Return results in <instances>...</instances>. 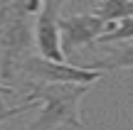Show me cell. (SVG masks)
<instances>
[{"label": "cell", "mask_w": 133, "mask_h": 130, "mask_svg": "<svg viewBox=\"0 0 133 130\" xmlns=\"http://www.w3.org/2000/svg\"><path fill=\"white\" fill-rule=\"evenodd\" d=\"M106 20L94 12H81V15H69L59 17V32H62V49L64 54H74L79 47H91L99 42V37L106 32Z\"/></svg>", "instance_id": "cell-5"}, {"label": "cell", "mask_w": 133, "mask_h": 130, "mask_svg": "<svg viewBox=\"0 0 133 130\" xmlns=\"http://www.w3.org/2000/svg\"><path fill=\"white\" fill-rule=\"evenodd\" d=\"M39 10V0L0 3V81L5 86H10L22 54L35 44V17Z\"/></svg>", "instance_id": "cell-1"}, {"label": "cell", "mask_w": 133, "mask_h": 130, "mask_svg": "<svg viewBox=\"0 0 133 130\" xmlns=\"http://www.w3.org/2000/svg\"><path fill=\"white\" fill-rule=\"evenodd\" d=\"M15 93V88H10V86H5L3 81H0V98H10Z\"/></svg>", "instance_id": "cell-9"}, {"label": "cell", "mask_w": 133, "mask_h": 130, "mask_svg": "<svg viewBox=\"0 0 133 130\" xmlns=\"http://www.w3.org/2000/svg\"><path fill=\"white\" fill-rule=\"evenodd\" d=\"M64 0H42V10L35 17V47L39 57L49 62L64 64L66 54L62 49V32H59V12Z\"/></svg>", "instance_id": "cell-4"}, {"label": "cell", "mask_w": 133, "mask_h": 130, "mask_svg": "<svg viewBox=\"0 0 133 130\" xmlns=\"http://www.w3.org/2000/svg\"><path fill=\"white\" fill-rule=\"evenodd\" d=\"M17 71L32 76L37 83H76V86H91L99 79H104L101 71H91L79 64H59L49 62L44 57H25L20 62Z\"/></svg>", "instance_id": "cell-3"}, {"label": "cell", "mask_w": 133, "mask_h": 130, "mask_svg": "<svg viewBox=\"0 0 133 130\" xmlns=\"http://www.w3.org/2000/svg\"><path fill=\"white\" fill-rule=\"evenodd\" d=\"M3 101H5V98H0V125H3L5 120H10V118L20 116V113H25V111H30V108H35V106L39 103L37 98H30V96H27V101H25L22 106H15V108H5V106H3Z\"/></svg>", "instance_id": "cell-8"}, {"label": "cell", "mask_w": 133, "mask_h": 130, "mask_svg": "<svg viewBox=\"0 0 133 130\" xmlns=\"http://www.w3.org/2000/svg\"><path fill=\"white\" fill-rule=\"evenodd\" d=\"M131 81H133V76H131Z\"/></svg>", "instance_id": "cell-10"}, {"label": "cell", "mask_w": 133, "mask_h": 130, "mask_svg": "<svg viewBox=\"0 0 133 130\" xmlns=\"http://www.w3.org/2000/svg\"><path fill=\"white\" fill-rule=\"evenodd\" d=\"M84 69H91V71H109V69H133V44H126V47L114 49L111 54L101 59H94V62L84 64Z\"/></svg>", "instance_id": "cell-6"}, {"label": "cell", "mask_w": 133, "mask_h": 130, "mask_svg": "<svg viewBox=\"0 0 133 130\" xmlns=\"http://www.w3.org/2000/svg\"><path fill=\"white\" fill-rule=\"evenodd\" d=\"M91 86L76 83H37L30 81V98L42 103V111L25 130H57L69 125L74 130H84V120L79 118V103L89 93Z\"/></svg>", "instance_id": "cell-2"}, {"label": "cell", "mask_w": 133, "mask_h": 130, "mask_svg": "<svg viewBox=\"0 0 133 130\" xmlns=\"http://www.w3.org/2000/svg\"><path fill=\"white\" fill-rule=\"evenodd\" d=\"M133 39V17H123L106 25V32L99 37V44H116Z\"/></svg>", "instance_id": "cell-7"}]
</instances>
